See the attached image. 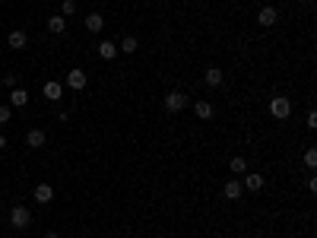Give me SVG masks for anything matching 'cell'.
I'll use <instances>...</instances> for the list:
<instances>
[{
    "label": "cell",
    "instance_id": "obj_15",
    "mask_svg": "<svg viewBox=\"0 0 317 238\" xmlns=\"http://www.w3.org/2000/svg\"><path fill=\"white\" fill-rule=\"evenodd\" d=\"M86 29H89L92 35H96V32H102V29H105V16H98V13H89V16H86Z\"/></svg>",
    "mask_w": 317,
    "mask_h": 238
},
{
    "label": "cell",
    "instance_id": "obj_21",
    "mask_svg": "<svg viewBox=\"0 0 317 238\" xmlns=\"http://www.w3.org/2000/svg\"><path fill=\"white\" fill-rule=\"evenodd\" d=\"M305 165H308V168L317 165V149H305Z\"/></svg>",
    "mask_w": 317,
    "mask_h": 238
},
{
    "label": "cell",
    "instance_id": "obj_27",
    "mask_svg": "<svg viewBox=\"0 0 317 238\" xmlns=\"http://www.w3.org/2000/svg\"><path fill=\"white\" fill-rule=\"evenodd\" d=\"M38 3H42V0H38Z\"/></svg>",
    "mask_w": 317,
    "mask_h": 238
},
{
    "label": "cell",
    "instance_id": "obj_7",
    "mask_svg": "<svg viewBox=\"0 0 317 238\" xmlns=\"http://www.w3.org/2000/svg\"><path fill=\"white\" fill-rule=\"evenodd\" d=\"M67 86H70L73 92L86 89V70H70V73H67Z\"/></svg>",
    "mask_w": 317,
    "mask_h": 238
},
{
    "label": "cell",
    "instance_id": "obj_4",
    "mask_svg": "<svg viewBox=\"0 0 317 238\" xmlns=\"http://www.w3.org/2000/svg\"><path fill=\"white\" fill-rule=\"evenodd\" d=\"M241 194H244V185H241V178H232L222 185V197L225 200H241Z\"/></svg>",
    "mask_w": 317,
    "mask_h": 238
},
{
    "label": "cell",
    "instance_id": "obj_25",
    "mask_svg": "<svg viewBox=\"0 0 317 238\" xmlns=\"http://www.w3.org/2000/svg\"><path fill=\"white\" fill-rule=\"evenodd\" d=\"M0 149H6V137H3V133H0Z\"/></svg>",
    "mask_w": 317,
    "mask_h": 238
},
{
    "label": "cell",
    "instance_id": "obj_5",
    "mask_svg": "<svg viewBox=\"0 0 317 238\" xmlns=\"http://www.w3.org/2000/svg\"><path fill=\"white\" fill-rule=\"evenodd\" d=\"M29 105V92L23 89V86H13L10 89V108H25Z\"/></svg>",
    "mask_w": 317,
    "mask_h": 238
},
{
    "label": "cell",
    "instance_id": "obj_3",
    "mask_svg": "<svg viewBox=\"0 0 317 238\" xmlns=\"http://www.w3.org/2000/svg\"><path fill=\"white\" fill-rule=\"evenodd\" d=\"M10 222H13V229H29V226H32L29 207H13V210H10Z\"/></svg>",
    "mask_w": 317,
    "mask_h": 238
},
{
    "label": "cell",
    "instance_id": "obj_10",
    "mask_svg": "<svg viewBox=\"0 0 317 238\" xmlns=\"http://www.w3.org/2000/svg\"><path fill=\"white\" fill-rule=\"evenodd\" d=\"M45 140H48V137H45V131H38V127L25 133V146H29V149H42V146H45Z\"/></svg>",
    "mask_w": 317,
    "mask_h": 238
},
{
    "label": "cell",
    "instance_id": "obj_2",
    "mask_svg": "<svg viewBox=\"0 0 317 238\" xmlns=\"http://www.w3.org/2000/svg\"><path fill=\"white\" fill-rule=\"evenodd\" d=\"M187 108V95L181 92V89H171L165 95V111H171V114H178V111H184Z\"/></svg>",
    "mask_w": 317,
    "mask_h": 238
},
{
    "label": "cell",
    "instance_id": "obj_6",
    "mask_svg": "<svg viewBox=\"0 0 317 238\" xmlns=\"http://www.w3.org/2000/svg\"><path fill=\"white\" fill-rule=\"evenodd\" d=\"M6 45H10L13 51H23V48L29 45V38H25V32H23V29H13L10 35H6Z\"/></svg>",
    "mask_w": 317,
    "mask_h": 238
},
{
    "label": "cell",
    "instance_id": "obj_12",
    "mask_svg": "<svg viewBox=\"0 0 317 238\" xmlns=\"http://www.w3.org/2000/svg\"><path fill=\"white\" fill-rule=\"evenodd\" d=\"M32 197H35L38 203H51V200H54V187H51V185H35Z\"/></svg>",
    "mask_w": 317,
    "mask_h": 238
},
{
    "label": "cell",
    "instance_id": "obj_24",
    "mask_svg": "<svg viewBox=\"0 0 317 238\" xmlns=\"http://www.w3.org/2000/svg\"><path fill=\"white\" fill-rule=\"evenodd\" d=\"M3 83L6 86H16V73H3Z\"/></svg>",
    "mask_w": 317,
    "mask_h": 238
},
{
    "label": "cell",
    "instance_id": "obj_26",
    "mask_svg": "<svg viewBox=\"0 0 317 238\" xmlns=\"http://www.w3.org/2000/svg\"><path fill=\"white\" fill-rule=\"evenodd\" d=\"M45 238H60V235H57V232H48V235H45Z\"/></svg>",
    "mask_w": 317,
    "mask_h": 238
},
{
    "label": "cell",
    "instance_id": "obj_13",
    "mask_svg": "<svg viewBox=\"0 0 317 238\" xmlns=\"http://www.w3.org/2000/svg\"><path fill=\"white\" fill-rule=\"evenodd\" d=\"M203 79H206V86L219 89V86H222V70H219V67H206V70H203Z\"/></svg>",
    "mask_w": 317,
    "mask_h": 238
},
{
    "label": "cell",
    "instance_id": "obj_8",
    "mask_svg": "<svg viewBox=\"0 0 317 238\" xmlns=\"http://www.w3.org/2000/svg\"><path fill=\"white\" fill-rule=\"evenodd\" d=\"M241 185H244V190H260V187H264V175L244 172V175H241Z\"/></svg>",
    "mask_w": 317,
    "mask_h": 238
},
{
    "label": "cell",
    "instance_id": "obj_19",
    "mask_svg": "<svg viewBox=\"0 0 317 238\" xmlns=\"http://www.w3.org/2000/svg\"><path fill=\"white\" fill-rule=\"evenodd\" d=\"M137 48H140V42H137V38H133V35L121 38V51H124V54H133V51H137Z\"/></svg>",
    "mask_w": 317,
    "mask_h": 238
},
{
    "label": "cell",
    "instance_id": "obj_11",
    "mask_svg": "<svg viewBox=\"0 0 317 238\" xmlns=\"http://www.w3.org/2000/svg\"><path fill=\"white\" fill-rule=\"evenodd\" d=\"M45 99H48V102H60V99H64V86L54 83V79H48V83H45Z\"/></svg>",
    "mask_w": 317,
    "mask_h": 238
},
{
    "label": "cell",
    "instance_id": "obj_16",
    "mask_svg": "<svg viewBox=\"0 0 317 238\" xmlns=\"http://www.w3.org/2000/svg\"><path fill=\"white\" fill-rule=\"evenodd\" d=\"M194 111H197V118H213V105H210V102H206V99H200L197 102V105H194Z\"/></svg>",
    "mask_w": 317,
    "mask_h": 238
},
{
    "label": "cell",
    "instance_id": "obj_18",
    "mask_svg": "<svg viewBox=\"0 0 317 238\" xmlns=\"http://www.w3.org/2000/svg\"><path fill=\"white\" fill-rule=\"evenodd\" d=\"M48 29L54 32V35H60V32L67 29V19H64V16H51V19H48Z\"/></svg>",
    "mask_w": 317,
    "mask_h": 238
},
{
    "label": "cell",
    "instance_id": "obj_1",
    "mask_svg": "<svg viewBox=\"0 0 317 238\" xmlns=\"http://www.w3.org/2000/svg\"><path fill=\"white\" fill-rule=\"evenodd\" d=\"M269 114H273V118H289V114H292V102H289L286 95H273V99H269Z\"/></svg>",
    "mask_w": 317,
    "mask_h": 238
},
{
    "label": "cell",
    "instance_id": "obj_23",
    "mask_svg": "<svg viewBox=\"0 0 317 238\" xmlns=\"http://www.w3.org/2000/svg\"><path fill=\"white\" fill-rule=\"evenodd\" d=\"M308 127H311V131L317 127V111H308Z\"/></svg>",
    "mask_w": 317,
    "mask_h": 238
},
{
    "label": "cell",
    "instance_id": "obj_9",
    "mask_svg": "<svg viewBox=\"0 0 317 238\" xmlns=\"http://www.w3.org/2000/svg\"><path fill=\"white\" fill-rule=\"evenodd\" d=\"M276 19H279L276 6H264V10L257 13V23H260V26H267V29H269V26H276Z\"/></svg>",
    "mask_w": 317,
    "mask_h": 238
},
{
    "label": "cell",
    "instance_id": "obj_22",
    "mask_svg": "<svg viewBox=\"0 0 317 238\" xmlns=\"http://www.w3.org/2000/svg\"><path fill=\"white\" fill-rule=\"evenodd\" d=\"M10 118H13V108L10 105H0V124H10Z\"/></svg>",
    "mask_w": 317,
    "mask_h": 238
},
{
    "label": "cell",
    "instance_id": "obj_20",
    "mask_svg": "<svg viewBox=\"0 0 317 238\" xmlns=\"http://www.w3.org/2000/svg\"><path fill=\"white\" fill-rule=\"evenodd\" d=\"M73 13H76V0H64V3H60V16H73Z\"/></svg>",
    "mask_w": 317,
    "mask_h": 238
},
{
    "label": "cell",
    "instance_id": "obj_17",
    "mask_svg": "<svg viewBox=\"0 0 317 238\" xmlns=\"http://www.w3.org/2000/svg\"><path fill=\"white\" fill-rule=\"evenodd\" d=\"M228 168H232L235 175H244L247 172V159H244V156H235V159L228 162Z\"/></svg>",
    "mask_w": 317,
    "mask_h": 238
},
{
    "label": "cell",
    "instance_id": "obj_14",
    "mask_svg": "<svg viewBox=\"0 0 317 238\" xmlns=\"http://www.w3.org/2000/svg\"><path fill=\"white\" fill-rule=\"evenodd\" d=\"M98 57L102 60H114L118 57V42H102L98 45Z\"/></svg>",
    "mask_w": 317,
    "mask_h": 238
}]
</instances>
